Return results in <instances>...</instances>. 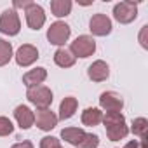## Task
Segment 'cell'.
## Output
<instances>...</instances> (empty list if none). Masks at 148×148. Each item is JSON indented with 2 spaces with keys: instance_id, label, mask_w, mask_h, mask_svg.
<instances>
[{
  "instance_id": "21",
  "label": "cell",
  "mask_w": 148,
  "mask_h": 148,
  "mask_svg": "<svg viewBox=\"0 0 148 148\" xmlns=\"http://www.w3.org/2000/svg\"><path fill=\"white\" fill-rule=\"evenodd\" d=\"M12 59V45L11 42L0 38V66H5Z\"/></svg>"
},
{
  "instance_id": "5",
  "label": "cell",
  "mask_w": 148,
  "mask_h": 148,
  "mask_svg": "<svg viewBox=\"0 0 148 148\" xmlns=\"http://www.w3.org/2000/svg\"><path fill=\"white\" fill-rule=\"evenodd\" d=\"M19 30H21V21H19L18 12L14 9L4 11L2 16H0V33L14 37L19 33Z\"/></svg>"
},
{
  "instance_id": "22",
  "label": "cell",
  "mask_w": 148,
  "mask_h": 148,
  "mask_svg": "<svg viewBox=\"0 0 148 148\" xmlns=\"http://www.w3.org/2000/svg\"><path fill=\"white\" fill-rule=\"evenodd\" d=\"M98 145H99V138L92 132H86L84 139L77 145V148H98Z\"/></svg>"
},
{
  "instance_id": "10",
  "label": "cell",
  "mask_w": 148,
  "mask_h": 148,
  "mask_svg": "<svg viewBox=\"0 0 148 148\" xmlns=\"http://www.w3.org/2000/svg\"><path fill=\"white\" fill-rule=\"evenodd\" d=\"M14 58H16V63L19 66H30V64H33L38 59V51L32 44H23L16 51V56Z\"/></svg>"
},
{
  "instance_id": "8",
  "label": "cell",
  "mask_w": 148,
  "mask_h": 148,
  "mask_svg": "<svg viewBox=\"0 0 148 148\" xmlns=\"http://www.w3.org/2000/svg\"><path fill=\"white\" fill-rule=\"evenodd\" d=\"M89 30L96 37H106L112 33V19L106 14H94L89 21Z\"/></svg>"
},
{
  "instance_id": "14",
  "label": "cell",
  "mask_w": 148,
  "mask_h": 148,
  "mask_svg": "<svg viewBox=\"0 0 148 148\" xmlns=\"http://www.w3.org/2000/svg\"><path fill=\"white\" fill-rule=\"evenodd\" d=\"M14 117H16V120H18V124H19L21 129H30V127L35 124V113H33L26 105H19V106H16V110H14Z\"/></svg>"
},
{
  "instance_id": "4",
  "label": "cell",
  "mask_w": 148,
  "mask_h": 148,
  "mask_svg": "<svg viewBox=\"0 0 148 148\" xmlns=\"http://www.w3.org/2000/svg\"><path fill=\"white\" fill-rule=\"evenodd\" d=\"M113 18L122 25L132 23L138 18V4L131 2V0H124V2L117 4L113 7Z\"/></svg>"
},
{
  "instance_id": "24",
  "label": "cell",
  "mask_w": 148,
  "mask_h": 148,
  "mask_svg": "<svg viewBox=\"0 0 148 148\" xmlns=\"http://www.w3.org/2000/svg\"><path fill=\"white\" fill-rule=\"evenodd\" d=\"M12 131H14L12 122L7 117H0V136H9Z\"/></svg>"
},
{
  "instance_id": "12",
  "label": "cell",
  "mask_w": 148,
  "mask_h": 148,
  "mask_svg": "<svg viewBox=\"0 0 148 148\" xmlns=\"http://www.w3.org/2000/svg\"><path fill=\"white\" fill-rule=\"evenodd\" d=\"M87 75H89V79H91L92 82H103V80H106L108 75H110V68H108V64H106L103 59H98V61H94V63L87 68Z\"/></svg>"
},
{
  "instance_id": "26",
  "label": "cell",
  "mask_w": 148,
  "mask_h": 148,
  "mask_svg": "<svg viewBox=\"0 0 148 148\" xmlns=\"http://www.w3.org/2000/svg\"><path fill=\"white\" fill-rule=\"evenodd\" d=\"M30 4H32L30 0H23V2H21V0H14V2H12V5H14L16 9H26Z\"/></svg>"
},
{
  "instance_id": "13",
  "label": "cell",
  "mask_w": 148,
  "mask_h": 148,
  "mask_svg": "<svg viewBox=\"0 0 148 148\" xmlns=\"http://www.w3.org/2000/svg\"><path fill=\"white\" fill-rule=\"evenodd\" d=\"M45 79H47V70L38 66V68H33V70L25 73L23 75V84L28 89H32V87H37V86H42Z\"/></svg>"
},
{
  "instance_id": "18",
  "label": "cell",
  "mask_w": 148,
  "mask_h": 148,
  "mask_svg": "<svg viewBox=\"0 0 148 148\" xmlns=\"http://www.w3.org/2000/svg\"><path fill=\"white\" fill-rule=\"evenodd\" d=\"M101 119H103V112L98 110V108H86V110L82 112V117H80L82 124L87 125V127L98 125V124L101 122Z\"/></svg>"
},
{
  "instance_id": "15",
  "label": "cell",
  "mask_w": 148,
  "mask_h": 148,
  "mask_svg": "<svg viewBox=\"0 0 148 148\" xmlns=\"http://www.w3.org/2000/svg\"><path fill=\"white\" fill-rule=\"evenodd\" d=\"M77 106H79L77 98H73V96L64 98V99L61 101V105H59V117H58V119H61V120L71 119L73 115H75V112H77Z\"/></svg>"
},
{
  "instance_id": "3",
  "label": "cell",
  "mask_w": 148,
  "mask_h": 148,
  "mask_svg": "<svg viewBox=\"0 0 148 148\" xmlns=\"http://www.w3.org/2000/svg\"><path fill=\"white\" fill-rule=\"evenodd\" d=\"M26 98L38 110H44V108H49L51 103H52V91L49 87H45V86H37V87L28 89Z\"/></svg>"
},
{
  "instance_id": "2",
  "label": "cell",
  "mask_w": 148,
  "mask_h": 148,
  "mask_svg": "<svg viewBox=\"0 0 148 148\" xmlns=\"http://www.w3.org/2000/svg\"><path fill=\"white\" fill-rule=\"evenodd\" d=\"M96 51V42L89 35H80L70 44V52L75 58H89Z\"/></svg>"
},
{
  "instance_id": "28",
  "label": "cell",
  "mask_w": 148,
  "mask_h": 148,
  "mask_svg": "<svg viewBox=\"0 0 148 148\" xmlns=\"http://www.w3.org/2000/svg\"><path fill=\"white\" fill-rule=\"evenodd\" d=\"M11 148H33V145H32V141H21V143L12 145Z\"/></svg>"
},
{
  "instance_id": "23",
  "label": "cell",
  "mask_w": 148,
  "mask_h": 148,
  "mask_svg": "<svg viewBox=\"0 0 148 148\" xmlns=\"http://www.w3.org/2000/svg\"><path fill=\"white\" fill-rule=\"evenodd\" d=\"M40 148H63L59 139L54 138V136H45L40 139Z\"/></svg>"
},
{
  "instance_id": "7",
  "label": "cell",
  "mask_w": 148,
  "mask_h": 148,
  "mask_svg": "<svg viewBox=\"0 0 148 148\" xmlns=\"http://www.w3.org/2000/svg\"><path fill=\"white\" fill-rule=\"evenodd\" d=\"M25 16H26V25L32 30H40L45 23V11L42 9V5L32 2L26 9H25Z\"/></svg>"
},
{
  "instance_id": "6",
  "label": "cell",
  "mask_w": 148,
  "mask_h": 148,
  "mask_svg": "<svg viewBox=\"0 0 148 148\" xmlns=\"http://www.w3.org/2000/svg\"><path fill=\"white\" fill-rule=\"evenodd\" d=\"M70 33H71V30H70V26H68L66 23L56 21V23H52V25L49 26V30H47V40H49L51 44H54V45H63V44L70 38Z\"/></svg>"
},
{
  "instance_id": "25",
  "label": "cell",
  "mask_w": 148,
  "mask_h": 148,
  "mask_svg": "<svg viewBox=\"0 0 148 148\" xmlns=\"http://www.w3.org/2000/svg\"><path fill=\"white\" fill-rule=\"evenodd\" d=\"M146 32H148V26L145 25V26L141 28V35H139V42H141V45H143L145 49H148V42H146V37H145V35H146Z\"/></svg>"
},
{
  "instance_id": "17",
  "label": "cell",
  "mask_w": 148,
  "mask_h": 148,
  "mask_svg": "<svg viewBox=\"0 0 148 148\" xmlns=\"http://www.w3.org/2000/svg\"><path fill=\"white\" fill-rule=\"evenodd\" d=\"M75 61H77V58L73 56L68 49H58L56 52H54V63L58 64V66H61V68H70V66H73L75 64Z\"/></svg>"
},
{
  "instance_id": "9",
  "label": "cell",
  "mask_w": 148,
  "mask_h": 148,
  "mask_svg": "<svg viewBox=\"0 0 148 148\" xmlns=\"http://www.w3.org/2000/svg\"><path fill=\"white\" fill-rule=\"evenodd\" d=\"M99 106L106 112H120L124 108V99L115 91H106L99 96Z\"/></svg>"
},
{
  "instance_id": "16",
  "label": "cell",
  "mask_w": 148,
  "mask_h": 148,
  "mask_svg": "<svg viewBox=\"0 0 148 148\" xmlns=\"http://www.w3.org/2000/svg\"><path fill=\"white\" fill-rule=\"evenodd\" d=\"M84 136H86V131L80 129V127H64V129L61 131V138H63L66 143L73 145V146H77V145L84 139Z\"/></svg>"
},
{
  "instance_id": "11",
  "label": "cell",
  "mask_w": 148,
  "mask_h": 148,
  "mask_svg": "<svg viewBox=\"0 0 148 148\" xmlns=\"http://www.w3.org/2000/svg\"><path fill=\"white\" fill-rule=\"evenodd\" d=\"M35 124H37V127L40 131H51L58 124V115L52 110H49V108L37 110V113H35Z\"/></svg>"
},
{
  "instance_id": "27",
  "label": "cell",
  "mask_w": 148,
  "mask_h": 148,
  "mask_svg": "<svg viewBox=\"0 0 148 148\" xmlns=\"http://www.w3.org/2000/svg\"><path fill=\"white\" fill-rule=\"evenodd\" d=\"M124 148H145V139H141V141H129Z\"/></svg>"
},
{
  "instance_id": "20",
  "label": "cell",
  "mask_w": 148,
  "mask_h": 148,
  "mask_svg": "<svg viewBox=\"0 0 148 148\" xmlns=\"http://www.w3.org/2000/svg\"><path fill=\"white\" fill-rule=\"evenodd\" d=\"M146 129H148V120H146L145 117H138V119L132 120V127H131V131H132V134L138 136L139 139H145V136H146Z\"/></svg>"
},
{
  "instance_id": "19",
  "label": "cell",
  "mask_w": 148,
  "mask_h": 148,
  "mask_svg": "<svg viewBox=\"0 0 148 148\" xmlns=\"http://www.w3.org/2000/svg\"><path fill=\"white\" fill-rule=\"evenodd\" d=\"M51 11L56 18H64L71 12V2L70 0H52L51 2Z\"/></svg>"
},
{
  "instance_id": "1",
  "label": "cell",
  "mask_w": 148,
  "mask_h": 148,
  "mask_svg": "<svg viewBox=\"0 0 148 148\" xmlns=\"http://www.w3.org/2000/svg\"><path fill=\"white\" fill-rule=\"evenodd\" d=\"M106 129V136L110 141H119L124 139L129 134V129L125 125V119L120 112H106L101 119Z\"/></svg>"
}]
</instances>
